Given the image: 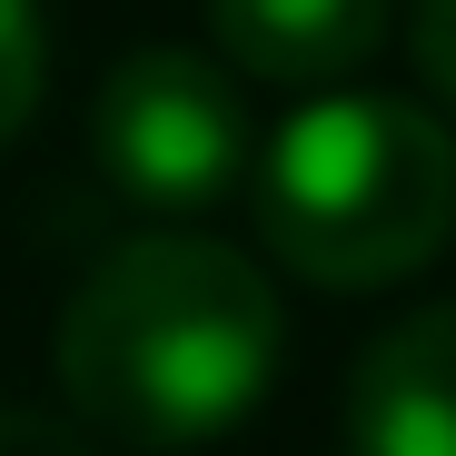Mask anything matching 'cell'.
Returning a JSON list of instances; mask_svg holds the SVG:
<instances>
[{"mask_svg":"<svg viewBox=\"0 0 456 456\" xmlns=\"http://www.w3.org/2000/svg\"><path fill=\"white\" fill-rule=\"evenodd\" d=\"M278 288L248 248L149 228L119 239L60 308V387L100 436L208 446L278 377Z\"/></svg>","mask_w":456,"mask_h":456,"instance_id":"6da1fadb","label":"cell"},{"mask_svg":"<svg viewBox=\"0 0 456 456\" xmlns=\"http://www.w3.org/2000/svg\"><path fill=\"white\" fill-rule=\"evenodd\" d=\"M258 239L308 288H397L456 239V129L387 90L297 100L258 149Z\"/></svg>","mask_w":456,"mask_h":456,"instance_id":"7a4b0ae2","label":"cell"},{"mask_svg":"<svg viewBox=\"0 0 456 456\" xmlns=\"http://www.w3.org/2000/svg\"><path fill=\"white\" fill-rule=\"evenodd\" d=\"M90 149L119 199L169 208V218L239 199L258 169V129H248L239 80L199 50H129L90 100Z\"/></svg>","mask_w":456,"mask_h":456,"instance_id":"3957f363","label":"cell"},{"mask_svg":"<svg viewBox=\"0 0 456 456\" xmlns=\"http://www.w3.org/2000/svg\"><path fill=\"white\" fill-rule=\"evenodd\" d=\"M347 456H456V297L377 328L347 367Z\"/></svg>","mask_w":456,"mask_h":456,"instance_id":"277c9868","label":"cell"},{"mask_svg":"<svg viewBox=\"0 0 456 456\" xmlns=\"http://www.w3.org/2000/svg\"><path fill=\"white\" fill-rule=\"evenodd\" d=\"M218 69L228 80H268V90H308L328 100L338 80L387 50L397 0H208Z\"/></svg>","mask_w":456,"mask_h":456,"instance_id":"5b68a950","label":"cell"},{"mask_svg":"<svg viewBox=\"0 0 456 456\" xmlns=\"http://www.w3.org/2000/svg\"><path fill=\"white\" fill-rule=\"evenodd\" d=\"M50 80V30H40V0H0V139H11L40 110Z\"/></svg>","mask_w":456,"mask_h":456,"instance_id":"8992f818","label":"cell"},{"mask_svg":"<svg viewBox=\"0 0 456 456\" xmlns=\"http://www.w3.org/2000/svg\"><path fill=\"white\" fill-rule=\"evenodd\" d=\"M0 456H100V436L40 407H0Z\"/></svg>","mask_w":456,"mask_h":456,"instance_id":"52a82bcc","label":"cell"},{"mask_svg":"<svg viewBox=\"0 0 456 456\" xmlns=\"http://www.w3.org/2000/svg\"><path fill=\"white\" fill-rule=\"evenodd\" d=\"M407 40H417V80H427V90L456 110V0H417Z\"/></svg>","mask_w":456,"mask_h":456,"instance_id":"ba28073f","label":"cell"}]
</instances>
